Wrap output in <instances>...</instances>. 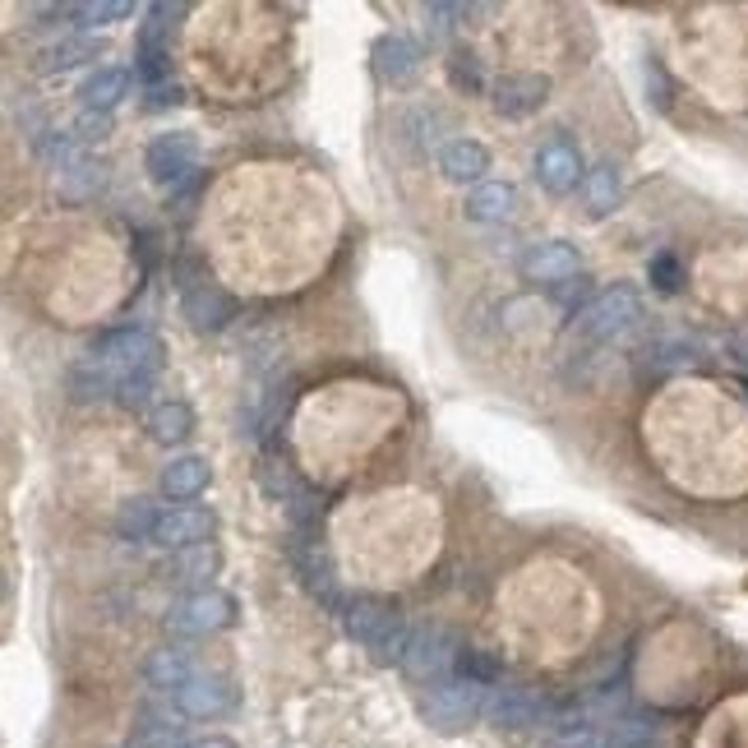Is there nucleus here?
I'll return each mask as SVG.
<instances>
[{"label":"nucleus","mask_w":748,"mask_h":748,"mask_svg":"<svg viewBox=\"0 0 748 748\" xmlns=\"http://www.w3.org/2000/svg\"><path fill=\"white\" fill-rule=\"evenodd\" d=\"M148 171H152V180H158V186H167L171 194L186 190V186H194V171H199V162H194V139H190V135H158V139L148 144Z\"/></svg>","instance_id":"0eeeda50"},{"label":"nucleus","mask_w":748,"mask_h":748,"mask_svg":"<svg viewBox=\"0 0 748 748\" xmlns=\"http://www.w3.org/2000/svg\"><path fill=\"white\" fill-rule=\"evenodd\" d=\"M70 14L84 23H112V19L135 14V6H125V0H97V6H70Z\"/></svg>","instance_id":"cd10ccee"},{"label":"nucleus","mask_w":748,"mask_h":748,"mask_svg":"<svg viewBox=\"0 0 748 748\" xmlns=\"http://www.w3.org/2000/svg\"><path fill=\"white\" fill-rule=\"evenodd\" d=\"M209 531H213V518L203 508H171V513H162V523H158V546H171V550H194V546H203L209 540Z\"/></svg>","instance_id":"9b49d317"},{"label":"nucleus","mask_w":748,"mask_h":748,"mask_svg":"<svg viewBox=\"0 0 748 748\" xmlns=\"http://www.w3.org/2000/svg\"><path fill=\"white\" fill-rule=\"evenodd\" d=\"M546 102V84L540 80H504L499 88H495V107L504 112V116H527L531 107H540Z\"/></svg>","instance_id":"412c9836"},{"label":"nucleus","mask_w":748,"mask_h":748,"mask_svg":"<svg viewBox=\"0 0 748 748\" xmlns=\"http://www.w3.org/2000/svg\"><path fill=\"white\" fill-rule=\"evenodd\" d=\"M513 209H518V194H513V186H499V180L476 186V190L467 194V218H472V222H508Z\"/></svg>","instance_id":"2eb2a0df"},{"label":"nucleus","mask_w":748,"mask_h":748,"mask_svg":"<svg viewBox=\"0 0 748 748\" xmlns=\"http://www.w3.org/2000/svg\"><path fill=\"white\" fill-rule=\"evenodd\" d=\"M171 703L180 716H194V720H218L236 712V688H231L222 675H190L186 688L171 693Z\"/></svg>","instance_id":"6e6552de"},{"label":"nucleus","mask_w":748,"mask_h":748,"mask_svg":"<svg viewBox=\"0 0 748 748\" xmlns=\"http://www.w3.org/2000/svg\"><path fill=\"white\" fill-rule=\"evenodd\" d=\"M638 319H642L638 296L629 287H605L601 296H591L573 315V333H582V338H591V343H610L624 328H633Z\"/></svg>","instance_id":"20e7f679"},{"label":"nucleus","mask_w":748,"mask_h":748,"mask_svg":"<svg viewBox=\"0 0 748 748\" xmlns=\"http://www.w3.org/2000/svg\"><path fill=\"white\" fill-rule=\"evenodd\" d=\"M578 171H582V162H578V152H573L569 144H546V148L536 152V176H540V186L555 190V194L573 190V186H578Z\"/></svg>","instance_id":"ddd939ff"},{"label":"nucleus","mask_w":748,"mask_h":748,"mask_svg":"<svg viewBox=\"0 0 748 748\" xmlns=\"http://www.w3.org/2000/svg\"><path fill=\"white\" fill-rule=\"evenodd\" d=\"M203 485H209V462L203 457H176L162 472V495L171 499H194Z\"/></svg>","instance_id":"6ab92c4d"},{"label":"nucleus","mask_w":748,"mask_h":748,"mask_svg":"<svg viewBox=\"0 0 748 748\" xmlns=\"http://www.w3.org/2000/svg\"><path fill=\"white\" fill-rule=\"evenodd\" d=\"M158 523H162V508L152 499H130V504H120V513H116V531L125 540H152L158 536Z\"/></svg>","instance_id":"aec40b11"},{"label":"nucleus","mask_w":748,"mask_h":748,"mask_svg":"<svg viewBox=\"0 0 748 748\" xmlns=\"http://www.w3.org/2000/svg\"><path fill=\"white\" fill-rule=\"evenodd\" d=\"M213 569H218V555L209 546H194L186 559H180V573H186V582H203Z\"/></svg>","instance_id":"c756f323"},{"label":"nucleus","mask_w":748,"mask_h":748,"mask_svg":"<svg viewBox=\"0 0 748 748\" xmlns=\"http://www.w3.org/2000/svg\"><path fill=\"white\" fill-rule=\"evenodd\" d=\"M457 656H462V642L440 629V624H421V629H411V642H407V656H402V670H407V679H417V684H440L449 675H457Z\"/></svg>","instance_id":"f03ea898"},{"label":"nucleus","mask_w":748,"mask_h":748,"mask_svg":"<svg viewBox=\"0 0 748 748\" xmlns=\"http://www.w3.org/2000/svg\"><path fill=\"white\" fill-rule=\"evenodd\" d=\"M347 633L360 642L366 652H375L379 661H398L407 656V642H411V624L393 610H379V605H351L347 610Z\"/></svg>","instance_id":"7ed1b4c3"},{"label":"nucleus","mask_w":748,"mask_h":748,"mask_svg":"<svg viewBox=\"0 0 748 748\" xmlns=\"http://www.w3.org/2000/svg\"><path fill=\"white\" fill-rule=\"evenodd\" d=\"M148 425H152V434H158L162 444H176V440H186L190 434L194 417H190L186 402H158L152 407V417H148Z\"/></svg>","instance_id":"4be33fe9"},{"label":"nucleus","mask_w":748,"mask_h":748,"mask_svg":"<svg viewBox=\"0 0 748 748\" xmlns=\"http://www.w3.org/2000/svg\"><path fill=\"white\" fill-rule=\"evenodd\" d=\"M582 194H587V203H591V213H610L614 203H619V171H614L610 162L591 167L587 180H582Z\"/></svg>","instance_id":"5701e85b"},{"label":"nucleus","mask_w":748,"mask_h":748,"mask_svg":"<svg viewBox=\"0 0 748 748\" xmlns=\"http://www.w3.org/2000/svg\"><path fill=\"white\" fill-rule=\"evenodd\" d=\"M379 56H383L379 70L389 74V80H407V74H417V65H421V51L411 46L407 38H389L379 46Z\"/></svg>","instance_id":"393cba45"},{"label":"nucleus","mask_w":748,"mask_h":748,"mask_svg":"<svg viewBox=\"0 0 748 748\" xmlns=\"http://www.w3.org/2000/svg\"><path fill=\"white\" fill-rule=\"evenodd\" d=\"M190 656L186 652H176V647H162V652H152L148 665H144V679L152 688H162V693H176V688H186L190 684Z\"/></svg>","instance_id":"a211bd4d"},{"label":"nucleus","mask_w":748,"mask_h":748,"mask_svg":"<svg viewBox=\"0 0 748 748\" xmlns=\"http://www.w3.org/2000/svg\"><path fill=\"white\" fill-rule=\"evenodd\" d=\"M93 51H97L93 38H84V33H65V38H56L51 46H42V65H46V70H70V65L88 61Z\"/></svg>","instance_id":"b1692460"},{"label":"nucleus","mask_w":748,"mask_h":748,"mask_svg":"<svg viewBox=\"0 0 748 748\" xmlns=\"http://www.w3.org/2000/svg\"><path fill=\"white\" fill-rule=\"evenodd\" d=\"M93 356L107 360V366L125 379V375H158L162 370V343L144 328H116V333H102L93 343Z\"/></svg>","instance_id":"39448f33"},{"label":"nucleus","mask_w":748,"mask_h":748,"mask_svg":"<svg viewBox=\"0 0 748 748\" xmlns=\"http://www.w3.org/2000/svg\"><path fill=\"white\" fill-rule=\"evenodd\" d=\"M485 720L495 730H540V726H555V703H546L540 693L523 684H499L489 688Z\"/></svg>","instance_id":"423d86ee"},{"label":"nucleus","mask_w":748,"mask_h":748,"mask_svg":"<svg viewBox=\"0 0 748 748\" xmlns=\"http://www.w3.org/2000/svg\"><path fill=\"white\" fill-rule=\"evenodd\" d=\"M180 305H186V319L194 328H222L231 315H236V301H231L226 292H218L213 282H199V287H190Z\"/></svg>","instance_id":"f8f14e48"},{"label":"nucleus","mask_w":748,"mask_h":748,"mask_svg":"<svg viewBox=\"0 0 748 748\" xmlns=\"http://www.w3.org/2000/svg\"><path fill=\"white\" fill-rule=\"evenodd\" d=\"M578 268H582V260L563 241L531 245L523 254V277L527 282H569V277H578Z\"/></svg>","instance_id":"9d476101"},{"label":"nucleus","mask_w":748,"mask_h":748,"mask_svg":"<svg viewBox=\"0 0 748 748\" xmlns=\"http://www.w3.org/2000/svg\"><path fill=\"white\" fill-rule=\"evenodd\" d=\"M485 703H489V688H485V684H472V679H462V675H449V679H440V684L425 688L421 716H425L440 735H462V730L476 726V720L485 716Z\"/></svg>","instance_id":"f257e3e1"},{"label":"nucleus","mask_w":748,"mask_h":748,"mask_svg":"<svg viewBox=\"0 0 748 748\" xmlns=\"http://www.w3.org/2000/svg\"><path fill=\"white\" fill-rule=\"evenodd\" d=\"M440 171L449 180H481L489 171V152L476 144V139H453L444 152H440Z\"/></svg>","instance_id":"dca6fc26"},{"label":"nucleus","mask_w":748,"mask_h":748,"mask_svg":"<svg viewBox=\"0 0 748 748\" xmlns=\"http://www.w3.org/2000/svg\"><path fill=\"white\" fill-rule=\"evenodd\" d=\"M190 748H236V744H226V739H199V744H190Z\"/></svg>","instance_id":"2f4dec72"},{"label":"nucleus","mask_w":748,"mask_h":748,"mask_svg":"<svg viewBox=\"0 0 748 748\" xmlns=\"http://www.w3.org/2000/svg\"><path fill=\"white\" fill-rule=\"evenodd\" d=\"M148 398H152V375H125V379H120V389H116V402H120V407L139 411V407H148Z\"/></svg>","instance_id":"c85d7f7f"},{"label":"nucleus","mask_w":748,"mask_h":748,"mask_svg":"<svg viewBox=\"0 0 748 748\" xmlns=\"http://www.w3.org/2000/svg\"><path fill=\"white\" fill-rule=\"evenodd\" d=\"M125 88H130V74L116 70V65H102V70H93L88 80H84L80 97H84L88 112H107V107H116V102L125 97Z\"/></svg>","instance_id":"f3484780"},{"label":"nucleus","mask_w":748,"mask_h":748,"mask_svg":"<svg viewBox=\"0 0 748 748\" xmlns=\"http://www.w3.org/2000/svg\"><path fill=\"white\" fill-rule=\"evenodd\" d=\"M231 619H236V605H231L226 591H209V587H203V591H194L186 605H176L171 624L180 633H218V629L231 624Z\"/></svg>","instance_id":"1a4fd4ad"},{"label":"nucleus","mask_w":748,"mask_h":748,"mask_svg":"<svg viewBox=\"0 0 748 748\" xmlns=\"http://www.w3.org/2000/svg\"><path fill=\"white\" fill-rule=\"evenodd\" d=\"M102 167H93V162H74L65 176H61V186H65V194L70 199H88V194H97L102 190Z\"/></svg>","instance_id":"bb28decb"},{"label":"nucleus","mask_w":748,"mask_h":748,"mask_svg":"<svg viewBox=\"0 0 748 748\" xmlns=\"http://www.w3.org/2000/svg\"><path fill=\"white\" fill-rule=\"evenodd\" d=\"M652 282H656V287L661 292H675L679 287V268H675V260H670V254H661V260H652Z\"/></svg>","instance_id":"7c9ffc66"},{"label":"nucleus","mask_w":748,"mask_h":748,"mask_svg":"<svg viewBox=\"0 0 748 748\" xmlns=\"http://www.w3.org/2000/svg\"><path fill=\"white\" fill-rule=\"evenodd\" d=\"M540 748H614V739L601 726H569V730H550V739Z\"/></svg>","instance_id":"a878e982"},{"label":"nucleus","mask_w":748,"mask_h":748,"mask_svg":"<svg viewBox=\"0 0 748 748\" xmlns=\"http://www.w3.org/2000/svg\"><path fill=\"white\" fill-rule=\"evenodd\" d=\"M125 748H190V744H186V726H180L176 716L144 712V716L135 720L130 739H125Z\"/></svg>","instance_id":"4468645a"}]
</instances>
